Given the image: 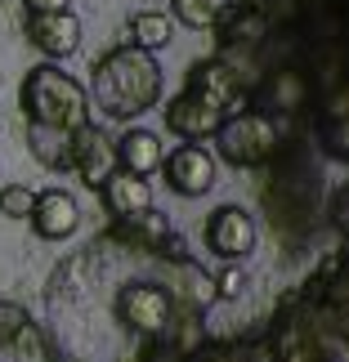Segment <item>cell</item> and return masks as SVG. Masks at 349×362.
<instances>
[{"label": "cell", "mask_w": 349, "mask_h": 362, "mask_svg": "<svg viewBox=\"0 0 349 362\" xmlns=\"http://www.w3.org/2000/svg\"><path fill=\"white\" fill-rule=\"evenodd\" d=\"M27 224H32L40 242H67L81 228V206L67 188H45V192H36V206L27 215Z\"/></svg>", "instance_id": "4fadbf2b"}, {"label": "cell", "mask_w": 349, "mask_h": 362, "mask_svg": "<svg viewBox=\"0 0 349 362\" xmlns=\"http://www.w3.org/2000/svg\"><path fill=\"white\" fill-rule=\"evenodd\" d=\"M171 40H175V18L166 9H139V13H130V45L157 54V49L171 45Z\"/></svg>", "instance_id": "2e32d148"}, {"label": "cell", "mask_w": 349, "mask_h": 362, "mask_svg": "<svg viewBox=\"0 0 349 362\" xmlns=\"http://www.w3.org/2000/svg\"><path fill=\"white\" fill-rule=\"evenodd\" d=\"M256 219L242 206H215L206 215V228H202V242L211 255H219L224 264H242L251 250H256Z\"/></svg>", "instance_id": "52a82bcc"}, {"label": "cell", "mask_w": 349, "mask_h": 362, "mask_svg": "<svg viewBox=\"0 0 349 362\" xmlns=\"http://www.w3.org/2000/svg\"><path fill=\"white\" fill-rule=\"evenodd\" d=\"M215 170H219V161L206 144H179L161 157L157 175L166 179V188H171L175 197L193 202V197H206V192L215 188Z\"/></svg>", "instance_id": "8992f818"}, {"label": "cell", "mask_w": 349, "mask_h": 362, "mask_svg": "<svg viewBox=\"0 0 349 362\" xmlns=\"http://www.w3.org/2000/svg\"><path fill=\"white\" fill-rule=\"evenodd\" d=\"M113 144H117V165H121V170L144 175V179H152L161 170L166 148H161V139L152 130H144V125H125V134L113 139Z\"/></svg>", "instance_id": "9a60e30c"}, {"label": "cell", "mask_w": 349, "mask_h": 362, "mask_svg": "<svg viewBox=\"0 0 349 362\" xmlns=\"http://www.w3.org/2000/svg\"><path fill=\"white\" fill-rule=\"evenodd\" d=\"M224 9H229V0H171V18L193 27V32L219 27L224 23Z\"/></svg>", "instance_id": "e0dca14e"}, {"label": "cell", "mask_w": 349, "mask_h": 362, "mask_svg": "<svg viewBox=\"0 0 349 362\" xmlns=\"http://www.w3.org/2000/svg\"><path fill=\"white\" fill-rule=\"evenodd\" d=\"M32 206H36V188H27V184H5L0 188V215L5 219H27Z\"/></svg>", "instance_id": "ac0fdd59"}, {"label": "cell", "mask_w": 349, "mask_h": 362, "mask_svg": "<svg viewBox=\"0 0 349 362\" xmlns=\"http://www.w3.org/2000/svg\"><path fill=\"white\" fill-rule=\"evenodd\" d=\"M246 291V273H237V269H229L224 277H215V296H224V300H237Z\"/></svg>", "instance_id": "d6986e66"}, {"label": "cell", "mask_w": 349, "mask_h": 362, "mask_svg": "<svg viewBox=\"0 0 349 362\" xmlns=\"http://www.w3.org/2000/svg\"><path fill=\"white\" fill-rule=\"evenodd\" d=\"M184 86L193 94H202V99H211L215 107H224V112H242L246 107V86H242V72L229 67L224 59H206V63H193L188 67V81Z\"/></svg>", "instance_id": "8fae6325"}, {"label": "cell", "mask_w": 349, "mask_h": 362, "mask_svg": "<svg viewBox=\"0 0 349 362\" xmlns=\"http://www.w3.org/2000/svg\"><path fill=\"white\" fill-rule=\"evenodd\" d=\"M166 130L179 134V144H206L219 125H224V107H215L211 99H202V94H193L188 86L175 94L171 103H166Z\"/></svg>", "instance_id": "9c48e42d"}, {"label": "cell", "mask_w": 349, "mask_h": 362, "mask_svg": "<svg viewBox=\"0 0 349 362\" xmlns=\"http://www.w3.org/2000/svg\"><path fill=\"white\" fill-rule=\"evenodd\" d=\"M0 362H63L45 327L13 300H0Z\"/></svg>", "instance_id": "5b68a950"}, {"label": "cell", "mask_w": 349, "mask_h": 362, "mask_svg": "<svg viewBox=\"0 0 349 362\" xmlns=\"http://www.w3.org/2000/svg\"><path fill=\"white\" fill-rule=\"evenodd\" d=\"M72 9V0H23V13H63Z\"/></svg>", "instance_id": "ffe728a7"}, {"label": "cell", "mask_w": 349, "mask_h": 362, "mask_svg": "<svg viewBox=\"0 0 349 362\" xmlns=\"http://www.w3.org/2000/svg\"><path fill=\"white\" fill-rule=\"evenodd\" d=\"M103 197V206H108V215L113 219H125V215H139V211H148L152 206V184L144 175H130V170H117L103 179L99 188H94Z\"/></svg>", "instance_id": "5bb4252c"}, {"label": "cell", "mask_w": 349, "mask_h": 362, "mask_svg": "<svg viewBox=\"0 0 349 362\" xmlns=\"http://www.w3.org/2000/svg\"><path fill=\"white\" fill-rule=\"evenodd\" d=\"M215 157L237 165V170H260V165L278 161L282 152V130H278L273 112L264 107H242V112L224 117V125L211 134Z\"/></svg>", "instance_id": "3957f363"}, {"label": "cell", "mask_w": 349, "mask_h": 362, "mask_svg": "<svg viewBox=\"0 0 349 362\" xmlns=\"http://www.w3.org/2000/svg\"><path fill=\"white\" fill-rule=\"evenodd\" d=\"M67 170L81 175V184L99 188L108 175L117 170V144L103 134L99 121H86L81 130L72 134V152H67Z\"/></svg>", "instance_id": "30bf717a"}, {"label": "cell", "mask_w": 349, "mask_h": 362, "mask_svg": "<svg viewBox=\"0 0 349 362\" xmlns=\"http://www.w3.org/2000/svg\"><path fill=\"white\" fill-rule=\"evenodd\" d=\"M23 32L45 59H72L81 49V18L72 9H63V13H23Z\"/></svg>", "instance_id": "7c38bea8"}, {"label": "cell", "mask_w": 349, "mask_h": 362, "mask_svg": "<svg viewBox=\"0 0 349 362\" xmlns=\"http://www.w3.org/2000/svg\"><path fill=\"white\" fill-rule=\"evenodd\" d=\"M161 76L166 72H161L157 54L121 40L90 72V86H86L90 112H99L108 121H139L161 103Z\"/></svg>", "instance_id": "7a4b0ae2"}, {"label": "cell", "mask_w": 349, "mask_h": 362, "mask_svg": "<svg viewBox=\"0 0 349 362\" xmlns=\"http://www.w3.org/2000/svg\"><path fill=\"white\" fill-rule=\"evenodd\" d=\"M18 107L27 121V148L45 170H67V152H72V134L86 121H94L86 86L67 76L59 63H36L27 67L18 86Z\"/></svg>", "instance_id": "6da1fadb"}, {"label": "cell", "mask_w": 349, "mask_h": 362, "mask_svg": "<svg viewBox=\"0 0 349 362\" xmlns=\"http://www.w3.org/2000/svg\"><path fill=\"white\" fill-rule=\"evenodd\" d=\"M113 309H117V322L144 340H171L175 336V300L166 291V282H148V277L121 282Z\"/></svg>", "instance_id": "277c9868"}, {"label": "cell", "mask_w": 349, "mask_h": 362, "mask_svg": "<svg viewBox=\"0 0 349 362\" xmlns=\"http://www.w3.org/2000/svg\"><path fill=\"white\" fill-rule=\"evenodd\" d=\"M113 238L125 242L139 255H157V259H188L179 233H171V224L152 211H139V215H125V219H113Z\"/></svg>", "instance_id": "ba28073f"}]
</instances>
